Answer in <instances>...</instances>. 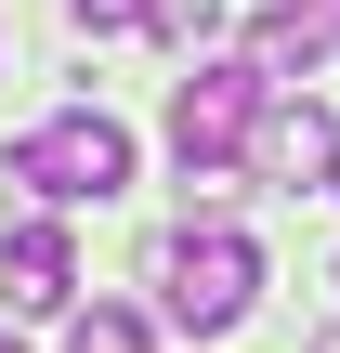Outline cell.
<instances>
[{
	"mask_svg": "<svg viewBox=\"0 0 340 353\" xmlns=\"http://www.w3.org/2000/svg\"><path fill=\"white\" fill-rule=\"evenodd\" d=\"M0 353H26V341H0Z\"/></svg>",
	"mask_w": 340,
	"mask_h": 353,
	"instance_id": "obj_11",
	"label": "cell"
},
{
	"mask_svg": "<svg viewBox=\"0 0 340 353\" xmlns=\"http://www.w3.org/2000/svg\"><path fill=\"white\" fill-rule=\"evenodd\" d=\"M262 105H275V79H262L249 52H223V65H197V79L170 92V157H183L197 196H236V157H249Z\"/></svg>",
	"mask_w": 340,
	"mask_h": 353,
	"instance_id": "obj_1",
	"label": "cell"
},
{
	"mask_svg": "<svg viewBox=\"0 0 340 353\" xmlns=\"http://www.w3.org/2000/svg\"><path fill=\"white\" fill-rule=\"evenodd\" d=\"M314 13H328V26H340V0H314Z\"/></svg>",
	"mask_w": 340,
	"mask_h": 353,
	"instance_id": "obj_9",
	"label": "cell"
},
{
	"mask_svg": "<svg viewBox=\"0 0 340 353\" xmlns=\"http://www.w3.org/2000/svg\"><path fill=\"white\" fill-rule=\"evenodd\" d=\"M144 275H157L170 327H197V341L249 327V301H262V249H249V236H223V223H197V236H157V249H144Z\"/></svg>",
	"mask_w": 340,
	"mask_h": 353,
	"instance_id": "obj_3",
	"label": "cell"
},
{
	"mask_svg": "<svg viewBox=\"0 0 340 353\" xmlns=\"http://www.w3.org/2000/svg\"><path fill=\"white\" fill-rule=\"evenodd\" d=\"M249 157H262V183H340V118L328 105H262V131H249Z\"/></svg>",
	"mask_w": 340,
	"mask_h": 353,
	"instance_id": "obj_4",
	"label": "cell"
},
{
	"mask_svg": "<svg viewBox=\"0 0 340 353\" xmlns=\"http://www.w3.org/2000/svg\"><path fill=\"white\" fill-rule=\"evenodd\" d=\"M0 183H13V196H52V210H105V196L131 183V131H118L105 105H66L52 131L0 144Z\"/></svg>",
	"mask_w": 340,
	"mask_h": 353,
	"instance_id": "obj_2",
	"label": "cell"
},
{
	"mask_svg": "<svg viewBox=\"0 0 340 353\" xmlns=\"http://www.w3.org/2000/svg\"><path fill=\"white\" fill-rule=\"evenodd\" d=\"M66 353H157V341H144V314H131V301H92V314L66 327Z\"/></svg>",
	"mask_w": 340,
	"mask_h": 353,
	"instance_id": "obj_7",
	"label": "cell"
},
{
	"mask_svg": "<svg viewBox=\"0 0 340 353\" xmlns=\"http://www.w3.org/2000/svg\"><path fill=\"white\" fill-rule=\"evenodd\" d=\"M66 13H79L92 39H118V26H144V0H66Z\"/></svg>",
	"mask_w": 340,
	"mask_h": 353,
	"instance_id": "obj_8",
	"label": "cell"
},
{
	"mask_svg": "<svg viewBox=\"0 0 340 353\" xmlns=\"http://www.w3.org/2000/svg\"><path fill=\"white\" fill-rule=\"evenodd\" d=\"M0 301H13V314H66V301H79V249H66L52 223H13V236H0Z\"/></svg>",
	"mask_w": 340,
	"mask_h": 353,
	"instance_id": "obj_5",
	"label": "cell"
},
{
	"mask_svg": "<svg viewBox=\"0 0 340 353\" xmlns=\"http://www.w3.org/2000/svg\"><path fill=\"white\" fill-rule=\"evenodd\" d=\"M314 353H340V327H328V341H314Z\"/></svg>",
	"mask_w": 340,
	"mask_h": 353,
	"instance_id": "obj_10",
	"label": "cell"
},
{
	"mask_svg": "<svg viewBox=\"0 0 340 353\" xmlns=\"http://www.w3.org/2000/svg\"><path fill=\"white\" fill-rule=\"evenodd\" d=\"M328 52H340V26H328V13H314V0H275V13L249 26V65H262L275 92H288V79H314Z\"/></svg>",
	"mask_w": 340,
	"mask_h": 353,
	"instance_id": "obj_6",
	"label": "cell"
}]
</instances>
